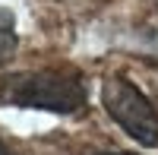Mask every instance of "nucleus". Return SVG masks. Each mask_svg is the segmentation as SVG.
Instances as JSON below:
<instances>
[{
    "instance_id": "1",
    "label": "nucleus",
    "mask_w": 158,
    "mask_h": 155,
    "mask_svg": "<svg viewBox=\"0 0 158 155\" xmlns=\"http://www.w3.org/2000/svg\"><path fill=\"white\" fill-rule=\"evenodd\" d=\"M0 98L22 108H41L54 114H73L85 105V86L67 70H35L10 73L0 79Z\"/></svg>"
},
{
    "instance_id": "2",
    "label": "nucleus",
    "mask_w": 158,
    "mask_h": 155,
    "mask_svg": "<svg viewBox=\"0 0 158 155\" xmlns=\"http://www.w3.org/2000/svg\"><path fill=\"white\" fill-rule=\"evenodd\" d=\"M101 101L108 114L117 120L120 130L142 146H158V111L152 108V101L139 92V89L123 79V76H111L101 86Z\"/></svg>"
},
{
    "instance_id": "3",
    "label": "nucleus",
    "mask_w": 158,
    "mask_h": 155,
    "mask_svg": "<svg viewBox=\"0 0 158 155\" xmlns=\"http://www.w3.org/2000/svg\"><path fill=\"white\" fill-rule=\"evenodd\" d=\"M19 48V35H16V22L6 10H0V60H6L16 54Z\"/></svg>"
},
{
    "instance_id": "4",
    "label": "nucleus",
    "mask_w": 158,
    "mask_h": 155,
    "mask_svg": "<svg viewBox=\"0 0 158 155\" xmlns=\"http://www.w3.org/2000/svg\"><path fill=\"white\" fill-rule=\"evenodd\" d=\"M0 155H10V149H6V146H3V143H0Z\"/></svg>"
},
{
    "instance_id": "5",
    "label": "nucleus",
    "mask_w": 158,
    "mask_h": 155,
    "mask_svg": "<svg viewBox=\"0 0 158 155\" xmlns=\"http://www.w3.org/2000/svg\"><path fill=\"white\" fill-rule=\"evenodd\" d=\"M101 155H130V152H101Z\"/></svg>"
}]
</instances>
